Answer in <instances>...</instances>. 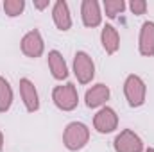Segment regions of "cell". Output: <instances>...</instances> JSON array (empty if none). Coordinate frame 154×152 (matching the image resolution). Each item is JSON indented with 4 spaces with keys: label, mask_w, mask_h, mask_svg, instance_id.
<instances>
[{
    "label": "cell",
    "mask_w": 154,
    "mask_h": 152,
    "mask_svg": "<svg viewBox=\"0 0 154 152\" xmlns=\"http://www.w3.org/2000/svg\"><path fill=\"white\" fill-rule=\"evenodd\" d=\"M90 140V131L84 123L81 122H72L66 125L65 129V134H63V141H65V147L68 150H79L82 149Z\"/></svg>",
    "instance_id": "1"
},
{
    "label": "cell",
    "mask_w": 154,
    "mask_h": 152,
    "mask_svg": "<svg viewBox=\"0 0 154 152\" xmlns=\"http://www.w3.org/2000/svg\"><path fill=\"white\" fill-rule=\"evenodd\" d=\"M52 99H54V104H56L59 109H63V111H72V109H75L77 102H79L75 84L66 82L65 86H56L54 91H52Z\"/></svg>",
    "instance_id": "2"
},
{
    "label": "cell",
    "mask_w": 154,
    "mask_h": 152,
    "mask_svg": "<svg viewBox=\"0 0 154 152\" xmlns=\"http://www.w3.org/2000/svg\"><path fill=\"white\" fill-rule=\"evenodd\" d=\"M124 93L131 108H138L145 102V82L138 75H129L124 82Z\"/></svg>",
    "instance_id": "3"
},
{
    "label": "cell",
    "mask_w": 154,
    "mask_h": 152,
    "mask_svg": "<svg viewBox=\"0 0 154 152\" xmlns=\"http://www.w3.org/2000/svg\"><path fill=\"white\" fill-rule=\"evenodd\" d=\"M74 74L81 84H88L95 75V65L86 52H77L74 57Z\"/></svg>",
    "instance_id": "4"
},
{
    "label": "cell",
    "mask_w": 154,
    "mask_h": 152,
    "mask_svg": "<svg viewBox=\"0 0 154 152\" xmlns=\"http://www.w3.org/2000/svg\"><path fill=\"white\" fill-rule=\"evenodd\" d=\"M115 150L116 152H142L143 150V143H142L138 134H134L133 131L125 129L115 138Z\"/></svg>",
    "instance_id": "5"
},
{
    "label": "cell",
    "mask_w": 154,
    "mask_h": 152,
    "mask_svg": "<svg viewBox=\"0 0 154 152\" xmlns=\"http://www.w3.org/2000/svg\"><path fill=\"white\" fill-rule=\"evenodd\" d=\"M93 125H95V129H97L99 132H102V134L111 132V131H115L116 125H118V116H116V113L111 108H102L99 113L95 114Z\"/></svg>",
    "instance_id": "6"
},
{
    "label": "cell",
    "mask_w": 154,
    "mask_h": 152,
    "mask_svg": "<svg viewBox=\"0 0 154 152\" xmlns=\"http://www.w3.org/2000/svg\"><path fill=\"white\" fill-rule=\"evenodd\" d=\"M22 52L29 57H39L43 54V39L39 31H29L22 39Z\"/></svg>",
    "instance_id": "7"
},
{
    "label": "cell",
    "mask_w": 154,
    "mask_h": 152,
    "mask_svg": "<svg viewBox=\"0 0 154 152\" xmlns=\"http://www.w3.org/2000/svg\"><path fill=\"white\" fill-rule=\"evenodd\" d=\"M20 93H22V99H23V104H25L27 111H31V113L38 111L39 108L38 91H36L34 84L29 79H20Z\"/></svg>",
    "instance_id": "8"
},
{
    "label": "cell",
    "mask_w": 154,
    "mask_h": 152,
    "mask_svg": "<svg viewBox=\"0 0 154 152\" xmlns=\"http://www.w3.org/2000/svg\"><path fill=\"white\" fill-rule=\"evenodd\" d=\"M81 14H82V23L86 27H97L102 20L97 0H84L82 7H81Z\"/></svg>",
    "instance_id": "9"
},
{
    "label": "cell",
    "mask_w": 154,
    "mask_h": 152,
    "mask_svg": "<svg viewBox=\"0 0 154 152\" xmlns=\"http://www.w3.org/2000/svg\"><path fill=\"white\" fill-rule=\"evenodd\" d=\"M140 54L145 57L154 56V22H145L140 31Z\"/></svg>",
    "instance_id": "10"
},
{
    "label": "cell",
    "mask_w": 154,
    "mask_h": 152,
    "mask_svg": "<svg viewBox=\"0 0 154 152\" xmlns=\"http://www.w3.org/2000/svg\"><path fill=\"white\" fill-rule=\"evenodd\" d=\"M52 16H54V23L59 31H68L72 27V18H70V11H68V4L65 0H57L54 4L52 9Z\"/></svg>",
    "instance_id": "11"
},
{
    "label": "cell",
    "mask_w": 154,
    "mask_h": 152,
    "mask_svg": "<svg viewBox=\"0 0 154 152\" xmlns=\"http://www.w3.org/2000/svg\"><path fill=\"white\" fill-rule=\"evenodd\" d=\"M109 99V88L106 84H95L91 90L86 91V106L88 108H99Z\"/></svg>",
    "instance_id": "12"
},
{
    "label": "cell",
    "mask_w": 154,
    "mask_h": 152,
    "mask_svg": "<svg viewBox=\"0 0 154 152\" xmlns=\"http://www.w3.org/2000/svg\"><path fill=\"white\" fill-rule=\"evenodd\" d=\"M48 66H50V72L52 75L59 81L66 79L68 77V68H66V63L63 59V56L57 52V50H52L48 52Z\"/></svg>",
    "instance_id": "13"
},
{
    "label": "cell",
    "mask_w": 154,
    "mask_h": 152,
    "mask_svg": "<svg viewBox=\"0 0 154 152\" xmlns=\"http://www.w3.org/2000/svg\"><path fill=\"white\" fill-rule=\"evenodd\" d=\"M100 41H102V47L108 54H115L120 47V36L116 32V29L113 25H104L102 29V34H100Z\"/></svg>",
    "instance_id": "14"
},
{
    "label": "cell",
    "mask_w": 154,
    "mask_h": 152,
    "mask_svg": "<svg viewBox=\"0 0 154 152\" xmlns=\"http://www.w3.org/2000/svg\"><path fill=\"white\" fill-rule=\"evenodd\" d=\"M13 104V90L9 82L0 75V113H5Z\"/></svg>",
    "instance_id": "15"
},
{
    "label": "cell",
    "mask_w": 154,
    "mask_h": 152,
    "mask_svg": "<svg viewBox=\"0 0 154 152\" xmlns=\"http://www.w3.org/2000/svg\"><path fill=\"white\" fill-rule=\"evenodd\" d=\"M104 9L109 18H115L116 14H120L125 9V4L124 0H104Z\"/></svg>",
    "instance_id": "16"
},
{
    "label": "cell",
    "mask_w": 154,
    "mask_h": 152,
    "mask_svg": "<svg viewBox=\"0 0 154 152\" xmlns=\"http://www.w3.org/2000/svg\"><path fill=\"white\" fill-rule=\"evenodd\" d=\"M23 7H25L23 0H5L4 2V11L9 16H18L23 11Z\"/></svg>",
    "instance_id": "17"
},
{
    "label": "cell",
    "mask_w": 154,
    "mask_h": 152,
    "mask_svg": "<svg viewBox=\"0 0 154 152\" xmlns=\"http://www.w3.org/2000/svg\"><path fill=\"white\" fill-rule=\"evenodd\" d=\"M129 7H131V11L134 14H143L147 11V2L145 0H131Z\"/></svg>",
    "instance_id": "18"
},
{
    "label": "cell",
    "mask_w": 154,
    "mask_h": 152,
    "mask_svg": "<svg viewBox=\"0 0 154 152\" xmlns=\"http://www.w3.org/2000/svg\"><path fill=\"white\" fill-rule=\"evenodd\" d=\"M34 5H36L38 9H45V7L48 5V0H45V2H34Z\"/></svg>",
    "instance_id": "19"
},
{
    "label": "cell",
    "mask_w": 154,
    "mask_h": 152,
    "mask_svg": "<svg viewBox=\"0 0 154 152\" xmlns=\"http://www.w3.org/2000/svg\"><path fill=\"white\" fill-rule=\"evenodd\" d=\"M2 145H4V136H2V132H0V149H2Z\"/></svg>",
    "instance_id": "20"
},
{
    "label": "cell",
    "mask_w": 154,
    "mask_h": 152,
    "mask_svg": "<svg viewBox=\"0 0 154 152\" xmlns=\"http://www.w3.org/2000/svg\"><path fill=\"white\" fill-rule=\"evenodd\" d=\"M147 152H154V149H147Z\"/></svg>",
    "instance_id": "21"
}]
</instances>
